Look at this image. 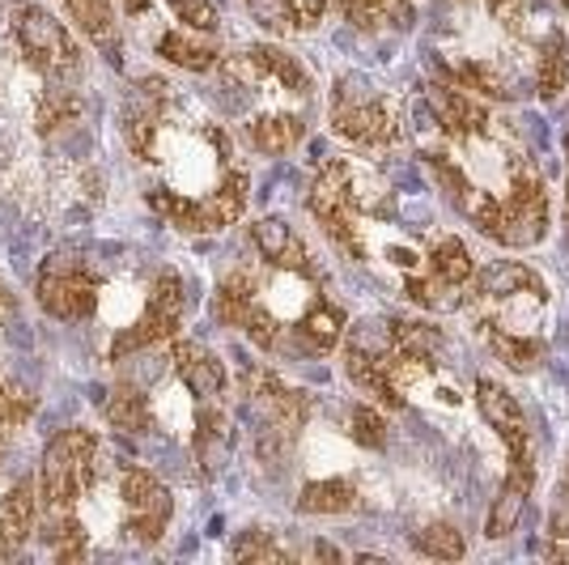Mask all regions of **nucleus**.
<instances>
[{
  "mask_svg": "<svg viewBox=\"0 0 569 565\" xmlns=\"http://www.w3.org/2000/svg\"><path fill=\"white\" fill-rule=\"evenodd\" d=\"M69 18L81 26V34L94 43L111 65L119 60V30H116V0H64Z\"/></svg>",
  "mask_w": 569,
  "mask_h": 565,
  "instance_id": "nucleus-24",
  "label": "nucleus"
},
{
  "mask_svg": "<svg viewBox=\"0 0 569 565\" xmlns=\"http://www.w3.org/2000/svg\"><path fill=\"white\" fill-rule=\"evenodd\" d=\"M123 13L128 18H141V13H149V0H123Z\"/></svg>",
  "mask_w": 569,
  "mask_h": 565,
  "instance_id": "nucleus-44",
  "label": "nucleus"
},
{
  "mask_svg": "<svg viewBox=\"0 0 569 565\" xmlns=\"http://www.w3.org/2000/svg\"><path fill=\"white\" fill-rule=\"evenodd\" d=\"M307 557H310V562H345V553H340V548H332V544H323V541L310 544Z\"/></svg>",
  "mask_w": 569,
  "mask_h": 565,
  "instance_id": "nucleus-43",
  "label": "nucleus"
},
{
  "mask_svg": "<svg viewBox=\"0 0 569 565\" xmlns=\"http://www.w3.org/2000/svg\"><path fill=\"white\" fill-rule=\"evenodd\" d=\"M426 98L433 119L442 123V132L455 137V141H472V137L489 132V111L472 95H463L459 86H451L447 77H433L426 86Z\"/></svg>",
  "mask_w": 569,
  "mask_h": 565,
  "instance_id": "nucleus-13",
  "label": "nucleus"
},
{
  "mask_svg": "<svg viewBox=\"0 0 569 565\" xmlns=\"http://www.w3.org/2000/svg\"><path fill=\"white\" fill-rule=\"evenodd\" d=\"M158 56L170 60V65H179V69H188V72H209V69L221 65V51H217L209 39L188 34L183 26H179V30H167V34L158 39Z\"/></svg>",
  "mask_w": 569,
  "mask_h": 565,
  "instance_id": "nucleus-30",
  "label": "nucleus"
},
{
  "mask_svg": "<svg viewBox=\"0 0 569 565\" xmlns=\"http://www.w3.org/2000/svg\"><path fill=\"white\" fill-rule=\"evenodd\" d=\"M357 485L349 476H328V480H310L298 494V515H349L357 511Z\"/></svg>",
  "mask_w": 569,
  "mask_h": 565,
  "instance_id": "nucleus-27",
  "label": "nucleus"
},
{
  "mask_svg": "<svg viewBox=\"0 0 569 565\" xmlns=\"http://www.w3.org/2000/svg\"><path fill=\"white\" fill-rule=\"evenodd\" d=\"M531 489H536V459H531V450L527 455H510V472H506L498 502L489 506V518H485V536L489 541H506L519 527Z\"/></svg>",
  "mask_w": 569,
  "mask_h": 565,
  "instance_id": "nucleus-14",
  "label": "nucleus"
},
{
  "mask_svg": "<svg viewBox=\"0 0 569 565\" xmlns=\"http://www.w3.org/2000/svg\"><path fill=\"white\" fill-rule=\"evenodd\" d=\"M426 166L433 170V179H438L442 196H447V200H451V205L459 212H463V217H472V212L480 209V205H485V196H489V191L476 188L472 179L463 175V166L451 162L447 153H426Z\"/></svg>",
  "mask_w": 569,
  "mask_h": 565,
  "instance_id": "nucleus-31",
  "label": "nucleus"
},
{
  "mask_svg": "<svg viewBox=\"0 0 569 565\" xmlns=\"http://www.w3.org/2000/svg\"><path fill=\"white\" fill-rule=\"evenodd\" d=\"M119 494H123V532L137 544H158L167 536L170 515H174V497L170 489L144 468L119 472Z\"/></svg>",
  "mask_w": 569,
  "mask_h": 565,
  "instance_id": "nucleus-11",
  "label": "nucleus"
},
{
  "mask_svg": "<svg viewBox=\"0 0 569 565\" xmlns=\"http://www.w3.org/2000/svg\"><path fill=\"white\" fill-rule=\"evenodd\" d=\"M98 476V434L86 425L60 429L43 450L39 464V511H72L77 497L94 485Z\"/></svg>",
  "mask_w": 569,
  "mask_h": 565,
  "instance_id": "nucleus-4",
  "label": "nucleus"
},
{
  "mask_svg": "<svg viewBox=\"0 0 569 565\" xmlns=\"http://www.w3.org/2000/svg\"><path fill=\"white\" fill-rule=\"evenodd\" d=\"M170 361H174V375L183 378V387L196 396V404L217 400L226 391V361L213 349H204L200 340H174Z\"/></svg>",
  "mask_w": 569,
  "mask_h": 565,
  "instance_id": "nucleus-17",
  "label": "nucleus"
},
{
  "mask_svg": "<svg viewBox=\"0 0 569 565\" xmlns=\"http://www.w3.org/2000/svg\"><path fill=\"white\" fill-rule=\"evenodd\" d=\"M307 212L345 256L366 259V238H361V221H357L353 205V166L345 158H332V162L319 166V175H315V184L307 191Z\"/></svg>",
  "mask_w": 569,
  "mask_h": 565,
  "instance_id": "nucleus-6",
  "label": "nucleus"
},
{
  "mask_svg": "<svg viewBox=\"0 0 569 565\" xmlns=\"http://www.w3.org/2000/svg\"><path fill=\"white\" fill-rule=\"evenodd\" d=\"M234 562H289V548L281 541H272V532L263 527H247L234 544H230Z\"/></svg>",
  "mask_w": 569,
  "mask_h": 565,
  "instance_id": "nucleus-36",
  "label": "nucleus"
},
{
  "mask_svg": "<svg viewBox=\"0 0 569 565\" xmlns=\"http://www.w3.org/2000/svg\"><path fill=\"white\" fill-rule=\"evenodd\" d=\"M251 18L263 26V30H277V34H289V30H302L298 26V9L293 0H247Z\"/></svg>",
  "mask_w": 569,
  "mask_h": 565,
  "instance_id": "nucleus-39",
  "label": "nucleus"
},
{
  "mask_svg": "<svg viewBox=\"0 0 569 565\" xmlns=\"http://www.w3.org/2000/svg\"><path fill=\"white\" fill-rule=\"evenodd\" d=\"M345 328H349L345 310L328 303V298H315L307 315L293 324V345H298V354H332L336 345L345 340Z\"/></svg>",
  "mask_w": 569,
  "mask_h": 565,
  "instance_id": "nucleus-20",
  "label": "nucleus"
},
{
  "mask_svg": "<svg viewBox=\"0 0 569 565\" xmlns=\"http://www.w3.org/2000/svg\"><path fill=\"white\" fill-rule=\"evenodd\" d=\"M569 86V48L566 34L552 30L545 43H540V65H536V90H540V102H557Z\"/></svg>",
  "mask_w": 569,
  "mask_h": 565,
  "instance_id": "nucleus-32",
  "label": "nucleus"
},
{
  "mask_svg": "<svg viewBox=\"0 0 569 565\" xmlns=\"http://www.w3.org/2000/svg\"><path fill=\"white\" fill-rule=\"evenodd\" d=\"M102 417L111 429H123V434H149L153 429V413H149V400L132 383H116L107 396H102Z\"/></svg>",
  "mask_w": 569,
  "mask_h": 565,
  "instance_id": "nucleus-25",
  "label": "nucleus"
},
{
  "mask_svg": "<svg viewBox=\"0 0 569 565\" xmlns=\"http://www.w3.org/2000/svg\"><path fill=\"white\" fill-rule=\"evenodd\" d=\"M561 4H569V0H561Z\"/></svg>",
  "mask_w": 569,
  "mask_h": 565,
  "instance_id": "nucleus-49",
  "label": "nucleus"
},
{
  "mask_svg": "<svg viewBox=\"0 0 569 565\" xmlns=\"http://www.w3.org/2000/svg\"><path fill=\"white\" fill-rule=\"evenodd\" d=\"M336 13L353 26V30H361V34L382 30V26L408 30L412 18H417L412 0H336Z\"/></svg>",
  "mask_w": 569,
  "mask_h": 565,
  "instance_id": "nucleus-23",
  "label": "nucleus"
},
{
  "mask_svg": "<svg viewBox=\"0 0 569 565\" xmlns=\"http://www.w3.org/2000/svg\"><path fill=\"white\" fill-rule=\"evenodd\" d=\"M260 281H256V272L251 268H234V272H226L213 289V315L221 328H247L251 324V315L260 310Z\"/></svg>",
  "mask_w": 569,
  "mask_h": 565,
  "instance_id": "nucleus-19",
  "label": "nucleus"
},
{
  "mask_svg": "<svg viewBox=\"0 0 569 565\" xmlns=\"http://www.w3.org/2000/svg\"><path fill=\"white\" fill-rule=\"evenodd\" d=\"M226 447H230V417L217 408V400H200L196 404V434H191V450H196V464L204 476H213L226 459Z\"/></svg>",
  "mask_w": 569,
  "mask_h": 565,
  "instance_id": "nucleus-22",
  "label": "nucleus"
},
{
  "mask_svg": "<svg viewBox=\"0 0 569 565\" xmlns=\"http://www.w3.org/2000/svg\"><path fill=\"white\" fill-rule=\"evenodd\" d=\"M39 523V485L26 476L9 494L0 497V562L18 557Z\"/></svg>",
  "mask_w": 569,
  "mask_h": 565,
  "instance_id": "nucleus-18",
  "label": "nucleus"
},
{
  "mask_svg": "<svg viewBox=\"0 0 569 565\" xmlns=\"http://www.w3.org/2000/svg\"><path fill=\"white\" fill-rule=\"evenodd\" d=\"M438 77H447L451 86H459L463 95H480V98H493V102H506L510 98V86L501 81L498 69H489L485 60H438Z\"/></svg>",
  "mask_w": 569,
  "mask_h": 565,
  "instance_id": "nucleus-29",
  "label": "nucleus"
},
{
  "mask_svg": "<svg viewBox=\"0 0 569 565\" xmlns=\"http://www.w3.org/2000/svg\"><path fill=\"white\" fill-rule=\"evenodd\" d=\"M251 242H256V251H260L263 264L315 281V264H310L307 242L293 235L281 217H260V221H251Z\"/></svg>",
  "mask_w": 569,
  "mask_h": 565,
  "instance_id": "nucleus-16",
  "label": "nucleus"
},
{
  "mask_svg": "<svg viewBox=\"0 0 569 565\" xmlns=\"http://www.w3.org/2000/svg\"><path fill=\"white\" fill-rule=\"evenodd\" d=\"M0 455H4V429H0Z\"/></svg>",
  "mask_w": 569,
  "mask_h": 565,
  "instance_id": "nucleus-48",
  "label": "nucleus"
},
{
  "mask_svg": "<svg viewBox=\"0 0 569 565\" xmlns=\"http://www.w3.org/2000/svg\"><path fill=\"white\" fill-rule=\"evenodd\" d=\"M566 149H569V141H566Z\"/></svg>",
  "mask_w": 569,
  "mask_h": 565,
  "instance_id": "nucleus-50",
  "label": "nucleus"
},
{
  "mask_svg": "<svg viewBox=\"0 0 569 565\" xmlns=\"http://www.w3.org/2000/svg\"><path fill=\"white\" fill-rule=\"evenodd\" d=\"M472 277H476V259L463 247V238L442 235L429 247L426 277H408L403 294L412 303H421V307H447V303H459V294L472 285Z\"/></svg>",
  "mask_w": 569,
  "mask_h": 565,
  "instance_id": "nucleus-10",
  "label": "nucleus"
},
{
  "mask_svg": "<svg viewBox=\"0 0 569 565\" xmlns=\"http://www.w3.org/2000/svg\"><path fill=\"white\" fill-rule=\"evenodd\" d=\"M412 553H421L429 562H459L468 553V544H463L455 523H429L412 536Z\"/></svg>",
  "mask_w": 569,
  "mask_h": 565,
  "instance_id": "nucleus-34",
  "label": "nucleus"
},
{
  "mask_svg": "<svg viewBox=\"0 0 569 565\" xmlns=\"http://www.w3.org/2000/svg\"><path fill=\"white\" fill-rule=\"evenodd\" d=\"M566 238H569V188H566Z\"/></svg>",
  "mask_w": 569,
  "mask_h": 565,
  "instance_id": "nucleus-47",
  "label": "nucleus"
},
{
  "mask_svg": "<svg viewBox=\"0 0 569 565\" xmlns=\"http://www.w3.org/2000/svg\"><path fill=\"white\" fill-rule=\"evenodd\" d=\"M39 408V396L18 383V378H0V429H22Z\"/></svg>",
  "mask_w": 569,
  "mask_h": 565,
  "instance_id": "nucleus-35",
  "label": "nucleus"
},
{
  "mask_svg": "<svg viewBox=\"0 0 569 565\" xmlns=\"http://www.w3.org/2000/svg\"><path fill=\"white\" fill-rule=\"evenodd\" d=\"M476 404H480V413H485L489 429H498V438L506 443L510 455H527V450H531V438H527V417H522L519 400L501 387L498 378H489V375L476 378Z\"/></svg>",
  "mask_w": 569,
  "mask_h": 565,
  "instance_id": "nucleus-15",
  "label": "nucleus"
},
{
  "mask_svg": "<svg viewBox=\"0 0 569 565\" xmlns=\"http://www.w3.org/2000/svg\"><path fill=\"white\" fill-rule=\"evenodd\" d=\"M332 132L361 149H382L400 137V116L387 98L361 95L349 77H340L332 90Z\"/></svg>",
  "mask_w": 569,
  "mask_h": 565,
  "instance_id": "nucleus-9",
  "label": "nucleus"
},
{
  "mask_svg": "<svg viewBox=\"0 0 569 565\" xmlns=\"http://www.w3.org/2000/svg\"><path fill=\"white\" fill-rule=\"evenodd\" d=\"M242 396L260 417V434H256V455L268 468H281L289 459L293 443L302 438V425L310 422V396L289 387L277 370L268 366H247L242 370Z\"/></svg>",
  "mask_w": 569,
  "mask_h": 565,
  "instance_id": "nucleus-2",
  "label": "nucleus"
},
{
  "mask_svg": "<svg viewBox=\"0 0 569 565\" xmlns=\"http://www.w3.org/2000/svg\"><path fill=\"white\" fill-rule=\"evenodd\" d=\"M489 349L498 361H506L510 370H536L545 361V340L531 331H506V328H485Z\"/></svg>",
  "mask_w": 569,
  "mask_h": 565,
  "instance_id": "nucleus-33",
  "label": "nucleus"
},
{
  "mask_svg": "<svg viewBox=\"0 0 569 565\" xmlns=\"http://www.w3.org/2000/svg\"><path fill=\"white\" fill-rule=\"evenodd\" d=\"M242 69H247V77H272L289 95H310V72L302 69V60L293 51L272 48V43H256V48L242 51Z\"/></svg>",
  "mask_w": 569,
  "mask_h": 565,
  "instance_id": "nucleus-21",
  "label": "nucleus"
},
{
  "mask_svg": "<svg viewBox=\"0 0 569 565\" xmlns=\"http://www.w3.org/2000/svg\"><path fill=\"white\" fill-rule=\"evenodd\" d=\"M13 307H18V303H13V294L4 289V281H0V315H9Z\"/></svg>",
  "mask_w": 569,
  "mask_h": 565,
  "instance_id": "nucleus-45",
  "label": "nucleus"
},
{
  "mask_svg": "<svg viewBox=\"0 0 569 565\" xmlns=\"http://www.w3.org/2000/svg\"><path fill=\"white\" fill-rule=\"evenodd\" d=\"M540 553H545V557H569V548H566V544H545Z\"/></svg>",
  "mask_w": 569,
  "mask_h": 565,
  "instance_id": "nucleus-46",
  "label": "nucleus"
},
{
  "mask_svg": "<svg viewBox=\"0 0 569 565\" xmlns=\"http://www.w3.org/2000/svg\"><path fill=\"white\" fill-rule=\"evenodd\" d=\"M9 26H13V39H18V51L30 69L39 77H48L56 86H72L86 77V65H81V48L69 34V26L60 22L56 13H48L43 4L34 0H18L9 9Z\"/></svg>",
  "mask_w": 569,
  "mask_h": 565,
  "instance_id": "nucleus-3",
  "label": "nucleus"
},
{
  "mask_svg": "<svg viewBox=\"0 0 569 565\" xmlns=\"http://www.w3.org/2000/svg\"><path fill=\"white\" fill-rule=\"evenodd\" d=\"M174 9V18L188 26V30H200V34H213L217 26V4L213 0H167Z\"/></svg>",
  "mask_w": 569,
  "mask_h": 565,
  "instance_id": "nucleus-40",
  "label": "nucleus"
},
{
  "mask_svg": "<svg viewBox=\"0 0 569 565\" xmlns=\"http://www.w3.org/2000/svg\"><path fill=\"white\" fill-rule=\"evenodd\" d=\"M489 4V13L498 18L506 30H519L522 26V13H527V0H485Z\"/></svg>",
  "mask_w": 569,
  "mask_h": 565,
  "instance_id": "nucleus-42",
  "label": "nucleus"
},
{
  "mask_svg": "<svg viewBox=\"0 0 569 565\" xmlns=\"http://www.w3.org/2000/svg\"><path fill=\"white\" fill-rule=\"evenodd\" d=\"M39 536H43V544H48V553L56 562H81L86 557V541H90L77 511H43Z\"/></svg>",
  "mask_w": 569,
  "mask_h": 565,
  "instance_id": "nucleus-26",
  "label": "nucleus"
},
{
  "mask_svg": "<svg viewBox=\"0 0 569 565\" xmlns=\"http://www.w3.org/2000/svg\"><path fill=\"white\" fill-rule=\"evenodd\" d=\"M34 298L51 319H90L98 310V272L77 256H51L34 277Z\"/></svg>",
  "mask_w": 569,
  "mask_h": 565,
  "instance_id": "nucleus-8",
  "label": "nucleus"
},
{
  "mask_svg": "<svg viewBox=\"0 0 569 565\" xmlns=\"http://www.w3.org/2000/svg\"><path fill=\"white\" fill-rule=\"evenodd\" d=\"M247 137H251V149H260L263 158H281L289 149H298V141L307 137V123L298 116H260L247 123Z\"/></svg>",
  "mask_w": 569,
  "mask_h": 565,
  "instance_id": "nucleus-28",
  "label": "nucleus"
},
{
  "mask_svg": "<svg viewBox=\"0 0 569 565\" xmlns=\"http://www.w3.org/2000/svg\"><path fill=\"white\" fill-rule=\"evenodd\" d=\"M183 310H188V281H183V272L162 268V272L153 277V289H149V303H144L141 319L128 324V328L111 340V361H123V357L144 354V349H153V345L174 340L179 328H183Z\"/></svg>",
  "mask_w": 569,
  "mask_h": 565,
  "instance_id": "nucleus-7",
  "label": "nucleus"
},
{
  "mask_svg": "<svg viewBox=\"0 0 569 565\" xmlns=\"http://www.w3.org/2000/svg\"><path fill=\"white\" fill-rule=\"evenodd\" d=\"M77 116H81L77 95H72L69 86H56V90H48V98L39 102V132H60V128L77 123Z\"/></svg>",
  "mask_w": 569,
  "mask_h": 565,
  "instance_id": "nucleus-38",
  "label": "nucleus"
},
{
  "mask_svg": "<svg viewBox=\"0 0 569 565\" xmlns=\"http://www.w3.org/2000/svg\"><path fill=\"white\" fill-rule=\"evenodd\" d=\"M170 107V86L162 77H141L132 81V90L123 95V111H119V132L123 145L141 158V162H158V132Z\"/></svg>",
  "mask_w": 569,
  "mask_h": 565,
  "instance_id": "nucleus-12",
  "label": "nucleus"
},
{
  "mask_svg": "<svg viewBox=\"0 0 569 565\" xmlns=\"http://www.w3.org/2000/svg\"><path fill=\"white\" fill-rule=\"evenodd\" d=\"M349 438L366 450L387 447V417H382L379 404H357L353 413H349Z\"/></svg>",
  "mask_w": 569,
  "mask_h": 565,
  "instance_id": "nucleus-37",
  "label": "nucleus"
},
{
  "mask_svg": "<svg viewBox=\"0 0 569 565\" xmlns=\"http://www.w3.org/2000/svg\"><path fill=\"white\" fill-rule=\"evenodd\" d=\"M548 532H552L557 541H561V536H569V468H566V476H561V489H557V497H552Z\"/></svg>",
  "mask_w": 569,
  "mask_h": 565,
  "instance_id": "nucleus-41",
  "label": "nucleus"
},
{
  "mask_svg": "<svg viewBox=\"0 0 569 565\" xmlns=\"http://www.w3.org/2000/svg\"><path fill=\"white\" fill-rule=\"evenodd\" d=\"M485 238H493L501 247H536L548 235V191L545 179L531 158L515 162L510 175V191L506 196H485V205L468 217Z\"/></svg>",
  "mask_w": 569,
  "mask_h": 565,
  "instance_id": "nucleus-1",
  "label": "nucleus"
},
{
  "mask_svg": "<svg viewBox=\"0 0 569 565\" xmlns=\"http://www.w3.org/2000/svg\"><path fill=\"white\" fill-rule=\"evenodd\" d=\"M247 188H251L247 170L230 166L226 179L209 196H200V200L179 196V191L170 188H153L149 191V209L158 212V217H167L170 226L183 230V235H217V230L234 226L238 217L247 212Z\"/></svg>",
  "mask_w": 569,
  "mask_h": 565,
  "instance_id": "nucleus-5",
  "label": "nucleus"
}]
</instances>
